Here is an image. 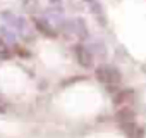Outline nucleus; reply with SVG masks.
<instances>
[{
	"mask_svg": "<svg viewBox=\"0 0 146 138\" xmlns=\"http://www.w3.org/2000/svg\"><path fill=\"white\" fill-rule=\"evenodd\" d=\"M115 119H117L120 124H124V123H132V121H134V111L124 107V109H120V111L115 114Z\"/></svg>",
	"mask_w": 146,
	"mask_h": 138,
	"instance_id": "5",
	"label": "nucleus"
},
{
	"mask_svg": "<svg viewBox=\"0 0 146 138\" xmlns=\"http://www.w3.org/2000/svg\"><path fill=\"white\" fill-rule=\"evenodd\" d=\"M4 111H5V104L0 100V112H4Z\"/></svg>",
	"mask_w": 146,
	"mask_h": 138,
	"instance_id": "9",
	"label": "nucleus"
},
{
	"mask_svg": "<svg viewBox=\"0 0 146 138\" xmlns=\"http://www.w3.org/2000/svg\"><path fill=\"white\" fill-rule=\"evenodd\" d=\"M122 126V131L125 133V136L127 138H143V128L141 126H137L134 121L132 123H124V124H120Z\"/></svg>",
	"mask_w": 146,
	"mask_h": 138,
	"instance_id": "3",
	"label": "nucleus"
},
{
	"mask_svg": "<svg viewBox=\"0 0 146 138\" xmlns=\"http://www.w3.org/2000/svg\"><path fill=\"white\" fill-rule=\"evenodd\" d=\"M50 2H60V0H50Z\"/></svg>",
	"mask_w": 146,
	"mask_h": 138,
	"instance_id": "10",
	"label": "nucleus"
},
{
	"mask_svg": "<svg viewBox=\"0 0 146 138\" xmlns=\"http://www.w3.org/2000/svg\"><path fill=\"white\" fill-rule=\"evenodd\" d=\"M76 57H78V62L83 66V67H91L93 66V55L90 54V50L83 45H78L76 47Z\"/></svg>",
	"mask_w": 146,
	"mask_h": 138,
	"instance_id": "2",
	"label": "nucleus"
},
{
	"mask_svg": "<svg viewBox=\"0 0 146 138\" xmlns=\"http://www.w3.org/2000/svg\"><path fill=\"white\" fill-rule=\"evenodd\" d=\"M72 31H74L79 38H86L88 36V29H86V24L83 19H76L72 23Z\"/></svg>",
	"mask_w": 146,
	"mask_h": 138,
	"instance_id": "7",
	"label": "nucleus"
},
{
	"mask_svg": "<svg viewBox=\"0 0 146 138\" xmlns=\"http://www.w3.org/2000/svg\"><path fill=\"white\" fill-rule=\"evenodd\" d=\"M35 24H36V29H38L41 35L48 36V38H55V36H57L55 28H53L48 21H45V19H36V21H35Z\"/></svg>",
	"mask_w": 146,
	"mask_h": 138,
	"instance_id": "4",
	"label": "nucleus"
},
{
	"mask_svg": "<svg viewBox=\"0 0 146 138\" xmlns=\"http://www.w3.org/2000/svg\"><path fill=\"white\" fill-rule=\"evenodd\" d=\"M12 54H11V50H9V45L4 42V38H0V57L2 59H9Z\"/></svg>",
	"mask_w": 146,
	"mask_h": 138,
	"instance_id": "8",
	"label": "nucleus"
},
{
	"mask_svg": "<svg viewBox=\"0 0 146 138\" xmlns=\"http://www.w3.org/2000/svg\"><path fill=\"white\" fill-rule=\"evenodd\" d=\"M95 74H96L98 81H102V83H105L108 86V90H113V86L120 83V73L113 67H108V66L98 67Z\"/></svg>",
	"mask_w": 146,
	"mask_h": 138,
	"instance_id": "1",
	"label": "nucleus"
},
{
	"mask_svg": "<svg viewBox=\"0 0 146 138\" xmlns=\"http://www.w3.org/2000/svg\"><path fill=\"white\" fill-rule=\"evenodd\" d=\"M132 92L131 90H122V92H117L115 95H113V104H117V105H122V104H125V102H129L131 98H132Z\"/></svg>",
	"mask_w": 146,
	"mask_h": 138,
	"instance_id": "6",
	"label": "nucleus"
}]
</instances>
